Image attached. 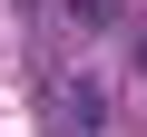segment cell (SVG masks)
<instances>
[{"instance_id": "obj_1", "label": "cell", "mask_w": 147, "mask_h": 137, "mask_svg": "<svg viewBox=\"0 0 147 137\" xmlns=\"http://www.w3.org/2000/svg\"><path fill=\"white\" fill-rule=\"evenodd\" d=\"M39 108H49L59 137H98V127H108V98L79 79V68H49V79H39Z\"/></svg>"}, {"instance_id": "obj_2", "label": "cell", "mask_w": 147, "mask_h": 137, "mask_svg": "<svg viewBox=\"0 0 147 137\" xmlns=\"http://www.w3.org/2000/svg\"><path fill=\"white\" fill-rule=\"evenodd\" d=\"M137 68H147V39H137Z\"/></svg>"}]
</instances>
